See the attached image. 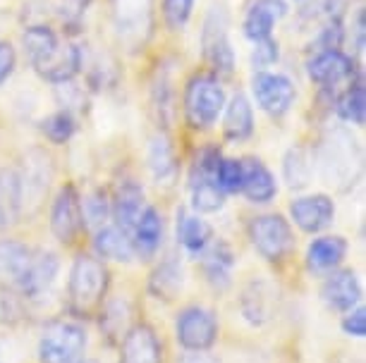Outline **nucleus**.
Masks as SVG:
<instances>
[{
	"instance_id": "f704fd0d",
	"label": "nucleus",
	"mask_w": 366,
	"mask_h": 363,
	"mask_svg": "<svg viewBox=\"0 0 366 363\" xmlns=\"http://www.w3.org/2000/svg\"><path fill=\"white\" fill-rule=\"evenodd\" d=\"M337 115L345 122H352V125H364L366 118V91H364V81L357 79L347 91H345L340 98H337Z\"/></svg>"
},
{
	"instance_id": "a878e982",
	"label": "nucleus",
	"mask_w": 366,
	"mask_h": 363,
	"mask_svg": "<svg viewBox=\"0 0 366 363\" xmlns=\"http://www.w3.org/2000/svg\"><path fill=\"white\" fill-rule=\"evenodd\" d=\"M223 134L230 141H244L254 134V111L244 93L232 96L230 106L225 108Z\"/></svg>"
},
{
	"instance_id": "a18cd8bd",
	"label": "nucleus",
	"mask_w": 366,
	"mask_h": 363,
	"mask_svg": "<svg viewBox=\"0 0 366 363\" xmlns=\"http://www.w3.org/2000/svg\"><path fill=\"white\" fill-rule=\"evenodd\" d=\"M79 363H99V361H79Z\"/></svg>"
},
{
	"instance_id": "37998d69",
	"label": "nucleus",
	"mask_w": 366,
	"mask_h": 363,
	"mask_svg": "<svg viewBox=\"0 0 366 363\" xmlns=\"http://www.w3.org/2000/svg\"><path fill=\"white\" fill-rule=\"evenodd\" d=\"M342 330L347 332L350 337H364V334H366V311H364L362 306L352 308L347 316H345Z\"/></svg>"
},
{
	"instance_id": "412c9836",
	"label": "nucleus",
	"mask_w": 366,
	"mask_h": 363,
	"mask_svg": "<svg viewBox=\"0 0 366 363\" xmlns=\"http://www.w3.org/2000/svg\"><path fill=\"white\" fill-rule=\"evenodd\" d=\"M242 194L249 198L252 203H268L278 194L275 177L259 158L242 160Z\"/></svg>"
},
{
	"instance_id": "2f4dec72",
	"label": "nucleus",
	"mask_w": 366,
	"mask_h": 363,
	"mask_svg": "<svg viewBox=\"0 0 366 363\" xmlns=\"http://www.w3.org/2000/svg\"><path fill=\"white\" fill-rule=\"evenodd\" d=\"M177 239L189 253L199 256V253H202L206 246L211 244L213 230H211V225L206 220H202L199 215H189V213H184V210H179V215H177Z\"/></svg>"
},
{
	"instance_id": "58836bf2",
	"label": "nucleus",
	"mask_w": 366,
	"mask_h": 363,
	"mask_svg": "<svg viewBox=\"0 0 366 363\" xmlns=\"http://www.w3.org/2000/svg\"><path fill=\"white\" fill-rule=\"evenodd\" d=\"M194 0H163V19L172 31H179L189 22Z\"/></svg>"
},
{
	"instance_id": "b1692460",
	"label": "nucleus",
	"mask_w": 366,
	"mask_h": 363,
	"mask_svg": "<svg viewBox=\"0 0 366 363\" xmlns=\"http://www.w3.org/2000/svg\"><path fill=\"white\" fill-rule=\"evenodd\" d=\"M202 256V270L206 280L216 287H227L230 285V272H232V265H234V253L232 249L227 246L223 239H211V244L199 253Z\"/></svg>"
},
{
	"instance_id": "a211bd4d",
	"label": "nucleus",
	"mask_w": 366,
	"mask_h": 363,
	"mask_svg": "<svg viewBox=\"0 0 366 363\" xmlns=\"http://www.w3.org/2000/svg\"><path fill=\"white\" fill-rule=\"evenodd\" d=\"M120 363H163L161 342H158L154 327L142 323L129 327L122 342Z\"/></svg>"
},
{
	"instance_id": "bb28decb",
	"label": "nucleus",
	"mask_w": 366,
	"mask_h": 363,
	"mask_svg": "<svg viewBox=\"0 0 366 363\" xmlns=\"http://www.w3.org/2000/svg\"><path fill=\"white\" fill-rule=\"evenodd\" d=\"M22 215L19 175L12 168H0V230L12 227Z\"/></svg>"
},
{
	"instance_id": "f257e3e1",
	"label": "nucleus",
	"mask_w": 366,
	"mask_h": 363,
	"mask_svg": "<svg viewBox=\"0 0 366 363\" xmlns=\"http://www.w3.org/2000/svg\"><path fill=\"white\" fill-rule=\"evenodd\" d=\"M316 160H319L323 182L340 191L355 187L362 175V148L355 136L342 127L330 129L323 136Z\"/></svg>"
},
{
	"instance_id": "4468645a",
	"label": "nucleus",
	"mask_w": 366,
	"mask_h": 363,
	"mask_svg": "<svg viewBox=\"0 0 366 363\" xmlns=\"http://www.w3.org/2000/svg\"><path fill=\"white\" fill-rule=\"evenodd\" d=\"M41 77L51 84H67L77 77L79 67H81V51L72 44H60L51 48L44 58L31 63Z\"/></svg>"
},
{
	"instance_id": "79ce46f5",
	"label": "nucleus",
	"mask_w": 366,
	"mask_h": 363,
	"mask_svg": "<svg viewBox=\"0 0 366 363\" xmlns=\"http://www.w3.org/2000/svg\"><path fill=\"white\" fill-rule=\"evenodd\" d=\"M275 60H278V41H273V39L259 41L257 48H254V56H252L254 67L264 70V67L273 65Z\"/></svg>"
},
{
	"instance_id": "5701e85b",
	"label": "nucleus",
	"mask_w": 366,
	"mask_h": 363,
	"mask_svg": "<svg viewBox=\"0 0 366 363\" xmlns=\"http://www.w3.org/2000/svg\"><path fill=\"white\" fill-rule=\"evenodd\" d=\"M273 306H275V294L264 280H252L242 290L239 297L242 316L249 320L252 325H266L273 318Z\"/></svg>"
},
{
	"instance_id": "c03bdc74",
	"label": "nucleus",
	"mask_w": 366,
	"mask_h": 363,
	"mask_svg": "<svg viewBox=\"0 0 366 363\" xmlns=\"http://www.w3.org/2000/svg\"><path fill=\"white\" fill-rule=\"evenodd\" d=\"M15 65H17L15 48H12V44H8V41H0V84L10 77Z\"/></svg>"
},
{
	"instance_id": "72a5a7b5",
	"label": "nucleus",
	"mask_w": 366,
	"mask_h": 363,
	"mask_svg": "<svg viewBox=\"0 0 366 363\" xmlns=\"http://www.w3.org/2000/svg\"><path fill=\"white\" fill-rule=\"evenodd\" d=\"M129 316H132V308H129L125 299H115V301H110V304H106V308L101 311L103 334H106L110 342L122 339L129 332V327H127Z\"/></svg>"
},
{
	"instance_id": "ea45409f",
	"label": "nucleus",
	"mask_w": 366,
	"mask_h": 363,
	"mask_svg": "<svg viewBox=\"0 0 366 363\" xmlns=\"http://www.w3.org/2000/svg\"><path fill=\"white\" fill-rule=\"evenodd\" d=\"M170 84H168V77L161 74V79L154 84V108L158 113V122L168 125L170 118H172V98H170Z\"/></svg>"
},
{
	"instance_id": "9b49d317",
	"label": "nucleus",
	"mask_w": 366,
	"mask_h": 363,
	"mask_svg": "<svg viewBox=\"0 0 366 363\" xmlns=\"http://www.w3.org/2000/svg\"><path fill=\"white\" fill-rule=\"evenodd\" d=\"M252 93L257 98L259 108L271 118H282L297 98L295 84L285 74L273 72H257L252 79Z\"/></svg>"
},
{
	"instance_id": "aec40b11",
	"label": "nucleus",
	"mask_w": 366,
	"mask_h": 363,
	"mask_svg": "<svg viewBox=\"0 0 366 363\" xmlns=\"http://www.w3.org/2000/svg\"><path fill=\"white\" fill-rule=\"evenodd\" d=\"M287 15L285 0H257L244 17V36L259 44L271 39L275 24Z\"/></svg>"
},
{
	"instance_id": "dca6fc26",
	"label": "nucleus",
	"mask_w": 366,
	"mask_h": 363,
	"mask_svg": "<svg viewBox=\"0 0 366 363\" xmlns=\"http://www.w3.org/2000/svg\"><path fill=\"white\" fill-rule=\"evenodd\" d=\"M309 77L319 86H335L342 79L355 77V63L340 48H326L309 60Z\"/></svg>"
},
{
	"instance_id": "c9c22d12",
	"label": "nucleus",
	"mask_w": 366,
	"mask_h": 363,
	"mask_svg": "<svg viewBox=\"0 0 366 363\" xmlns=\"http://www.w3.org/2000/svg\"><path fill=\"white\" fill-rule=\"evenodd\" d=\"M41 132L48 141L53 143H65L72 139V134L77 132V120L70 111H58L41 122Z\"/></svg>"
},
{
	"instance_id": "c85d7f7f",
	"label": "nucleus",
	"mask_w": 366,
	"mask_h": 363,
	"mask_svg": "<svg viewBox=\"0 0 366 363\" xmlns=\"http://www.w3.org/2000/svg\"><path fill=\"white\" fill-rule=\"evenodd\" d=\"M149 168L158 184H170L177 177L175 148L165 134H156L149 143Z\"/></svg>"
},
{
	"instance_id": "f03ea898",
	"label": "nucleus",
	"mask_w": 366,
	"mask_h": 363,
	"mask_svg": "<svg viewBox=\"0 0 366 363\" xmlns=\"http://www.w3.org/2000/svg\"><path fill=\"white\" fill-rule=\"evenodd\" d=\"M108 292V268L103 261L94 256H79L70 270V285H67V294H70L72 311L79 316H89V313L99 311L103 306Z\"/></svg>"
},
{
	"instance_id": "e433bc0d",
	"label": "nucleus",
	"mask_w": 366,
	"mask_h": 363,
	"mask_svg": "<svg viewBox=\"0 0 366 363\" xmlns=\"http://www.w3.org/2000/svg\"><path fill=\"white\" fill-rule=\"evenodd\" d=\"M108 215H110V198L106 191L94 189L92 194L84 196V203H81V220H86L84 225H89V227H103Z\"/></svg>"
},
{
	"instance_id": "423d86ee",
	"label": "nucleus",
	"mask_w": 366,
	"mask_h": 363,
	"mask_svg": "<svg viewBox=\"0 0 366 363\" xmlns=\"http://www.w3.org/2000/svg\"><path fill=\"white\" fill-rule=\"evenodd\" d=\"M110 10L120 44H125L129 51L147 44L154 19V0H113Z\"/></svg>"
},
{
	"instance_id": "4c0bfd02",
	"label": "nucleus",
	"mask_w": 366,
	"mask_h": 363,
	"mask_svg": "<svg viewBox=\"0 0 366 363\" xmlns=\"http://www.w3.org/2000/svg\"><path fill=\"white\" fill-rule=\"evenodd\" d=\"M216 182L220 191L227 194H237L242 191V160L232 158H220L218 170H216Z\"/></svg>"
},
{
	"instance_id": "0eeeda50",
	"label": "nucleus",
	"mask_w": 366,
	"mask_h": 363,
	"mask_svg": "<svg viewBox=\"0 0 366 363\" xmlns=\"http://www.w3.org/2000/svg\"><path fill=\"white\" fill-rule=\"evenodd\" d=\"M249 239L268 263H280L292 253L295 237L282 215H259L249 223Z\"/></svg>"
},
{
	"instance_id": "4be33fe9",
	"label": "nucleus",
	"mask_w": 366,
	"mask_h": 363,
	"mask_svg": "<svg viewBox=\"0 0 366 363\" xmlns=\"http://www.w3.org/2000/svg\"><path fill=\"white\" fill-rule=\"evenodd\" d=\"M129 239H132V249L139 258H154L156 251L161 249L163 242V218L158 215L156 208H144V213L139 215V220L129 232Z\"/></svg>"
},
{
	"instance_id": "473e14b6",
	"label": "nucleus",
	"mask_w": 366,
	"mask_h": 363,
	"mask_svg": "<svg viewBox=\"0 0 366 363\" xmlns=\"http://www.w3.org/2000/svg\"><path fill=\"white\" fill-rule=\"evenodd\" d=\"M314 163L309 158V150L302 146H295L287 150L285 160H282V175L290 184V189H304L312 180Z\"/></svg>"
},
{
	"instance_id": "7c9ffc66",
	"label": "nucleus",
	"mask_w": 366,
	"mask_h": 363,
	"mask_svg": "<svg viewBox=\"0 0 366 363\" xmlns=\"http://www.w3.org/2000/svg\"><path fill=\"white\" fill-rule=\"evenodd\" d=\"M94 246L101 258H110V261L129 263L134 256L132 239H129V235H125L120 227H99L96 230Z\"/></svg>"
},
{
	"instance_id": "c756f323",
	"label": "nucleus",
	"mask_w": 366,
	"mask_h": 363,
	"mask_svg": "<svg viewBox=\"0 0 366 363\" xmlns=\"http://www.w3.org/2000/svg\"><path fill=\"white\" fill-rule=\"evenodd\" d=\"M29 256H31L29 246L12 242V239L0 242V285L17 287L26 263H29Z\"/></svg>"
},
{
	"instance_id": "393cba45",
	"label": "nucleus",
	"mask_w": 366,
	"mask_h": 363,
	"mask_svg": "<svg viewBox=\"0 0 366 363\" xmlns=\"http://www.w3.org/2000/svg\"><path fill=\"white\" fill-rule=\"evenodd\" d=\"M345 253H347V242L342 237H321L309 244L307 268L316 275H328L342 263Z\"/></svg>"
},
{
	"instance_id": "f3484780",
	"label": "nucleus",
	"mask_w": 366,
	"mask_h": 363,
	"mask_svg": "<svg viewBox=\"0 0 366 363\" xmlns=\"http://www.w3.org/2000/svg\"><path fill=\"white\" fill-rule=\"evenodd\" d=\"M110 213L115 218V227H120L125 235L132 232V227L144 213V189L139 182L122 180L115 187V194L110 198Z\"/></svg>"
},
{
	"instance_id": "20e7f679",
	"label": "nucleus",
	"mask_w": 366,
	"mask_h": 363,
	"mask_svg": "<svg viewBox=\"0 0 366 363\" xmlns=\"http://www.w3.org/2000/svg\"><path fill=\"white\" fill-rule=\"evenodd\" d=\"M86 349V332L79 323L60 320L48 325L39 339L41 363H79Z\"/></svg>"
},
{
	"instance_id": "6e6552de",
	"label": "nucleus",
	"mask_w": 366,
	"mask_h": 363,
	"mask_svg": "<svg viewBox=\"0 0 366 363\" xmlns=\"http://www.w3.org/2000/svg\"><path fill=\"white\" fill-rule=\"evenodd\" d=\"M227 10L223 3H216L206 15L204 31H202V48L204 58L218 74H232L234 70V53L227 39Z\"/></svg>"
},
{
	"instance_id": "7ed1b4c3",
	"label": "nucleus",
	"mask_w": 366,
	"mask_h": 363,
	"mask_svg": "<svg viewBox=\"0 0 366 363\" xmlns=\"http://www.w3.org/2000/svg\"><path fill=\"white\" fill-rule=\"evenodd\" d=\"M225 106V91L211 74H197L184 88V118L192 129H206L218 120Z\"/></svg>"
},
{
	"instance_id": "1a4fd4ad",
	"label": "nucleus",
	"mask_w": 366,
	"mask_h": 363,
	"mask_svg": "<svg viewBox=\"0 0 366 363\" xmlns=\"http://www.w3.org/2000/svg\"><path fill=\"white\" fill-rule=\"evenodd\" d=\"M17 175H19V191H22V210L36 213L53 180L51 155L41 148H31L24 155V170Z\"/></svg>"
},
{
	"instance_id": "2eb2a0df",
	"label": "nucleus",
	"mask_w": 366,
	"mask_h": 363,
	"mask_svg": "<svg viewBox=\"0 0 366 363\" xmlns=\"http://www.w3.org/2000/svg\"><path fill=\"white\" fill-rule=\"evenodd\" d=\"M290 215H292L297 227L309 232V235H314V232L326 230L328 225L333 223L335 203L323 194L304 196V198L292 201V205H290Z\"/></svg>"
},
{
	"instance_id": "a19ab883",
	"label": "nucleus",
	"mask_w": 366,
	"mask_h": 363,
	"mask_svg": "<svg viewBox=\"0 0 366 363\" xmlns=\"http://www.w3.org/2000/svg\"><path fill=\"white\" fill-rule=\"evenodd\" d=\"M92 0H58V15L63 17L65 24H79V19L84 17Z\"/></svg>"
},
{
	"instance_id": "9d476101",
	"label": "nucleus",
	"mask_w": 366,
	"mask_h": 363,
	"mask_svg": "<svg viewBox=\"0 0 366 363\" xmlns=\"http://www.w3.org/2000/svg\"><path fill=\"white\" fill-rule=\"evenodd\" d=\"M175 334H177V342L187 349V352H206V349H211L218 339V320L209 308H202V306L184 308L177 318Z\"/></svg>"
},
{
	"instance_id": "6ab92c4d",
	"label": "nucleus",
	"mask_w": 366,
	"mask_h": 363,
	"mask_svg": "<svg viewBox=\"0 0 366 363\" xmlns=\"http://www.w3.org/2000/svg\"><path fill=\"white\" fill-rule=\"evenodd\" d=\"M321 297L333 311H352L362 299V287L352 270H333L321 287Z\"/></svg>"
},
{
	"instance_id": "39448f33",
	"label": "nucleus",
	"mask_w": 366,
	"mask_h": 363,
	"mask_svg": "<svg viewBox=\"0 0 366 363\" xmlns=\"http://www.w3.org/2000/svg\"><path fill=\"white\" fill-rule=\"evenodd\" d=\"M220 163V150L218 148H204L197 155L194 168L189 175V187H192V205L199 213H216L223 208L225 194L220 191L216 182V170Z\"/></svg>"
},
{
	"instance_id": "cd10ccee",
	"label": "nucleus",
	"mask_w": 366,
	"mask_h": 363,
	"mask_svg": "<svg viewBox=\"0 0 366 363\" xmlns=\"http://www.w3.org/2000/svg\"><path fill=\"white\" fill-rule=\"evenodd\" d=\"M182 285H184V270L179 265L177 258H165L156 265V270L151 272L149 277V292L154 294L156 299H163V301H172L182 292Z\"/></svg>"
},
{
	"instance_id": "f8f14e48",
	"label": "nucleus",
	"mask_w": 366,
	"mask_h": 363,
	"mask_svg": "<svg viewBox=\"0 0 366 363\" xmlns=\"http://www.w3.org/2000/svg\"><path fill=\"white\" fill-rule=\"evenodd\" d=\"M81 227H84V220H81V198L77 194V187L74 184H65L53 201L51 230L58 242L72 244Z\"/></svg>"
},
{
	"instance_id": "ddd939ff",
	"label": "nucleus",
	"mask_w": 366,
	"mask_h": 363,
	"mask_svg": "<svg viewBox=\"0 0 366 363\" xmlns=\"http://www.w3.org/2000/svg\"><path fill=\"white\" fill-rule=\"evenodd\" d=\"M60 270V258L53 251H31L29 263L19 277L15 290L22 294L24 299H39L51 290Z\"/></svg>"
}]
</instances>
